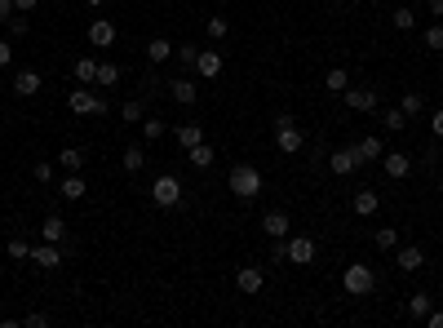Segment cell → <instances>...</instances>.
Wrapping results in <instances>:
<instances>
[{"label":"cell","instance_id":"cell-1","mask_svg":"<svg viewBox=\"0 0 443 328\" xmlns=\"http://www.w3.org/2000/svg\"><path fill=\"white\" fill-rule=\"evenodd\" d=\"M226 187H231L235 200H257V196H261V173H257V164H235L231 178H226Z\"/></svg>","mask_w":443,"mask_h":328},{"label":"cell","instance_id":"cell-2","mask_svg":"<svg viewBox=\"0 0 443 328\" xmlns=\"http://www.w3.org/2000/svg\"><path fill=\"white\" fill-rule=\"evenodd\" d=\"M341 288H346L351 297H368V293L377 288L373 266H368V262H351V266H346V275H341Z\"/></svg>","mask_w":443,"mask_h":328},{"label":"cell","instance_id":"cell-3","mask_svg":"<svg viewBox=\"0 0 443 328\" xmlns=\"http://www.w3.org/2000/svg\"><path fill=\"white\" fill-rule=\"evenodd\" d=\"M275 147H280L284 155H297L306 147V133L293 125V116H275Z\"/></svg>","mask_w":443,"mask_h":328},{"label":"cell","instance_id":"cell-4","mask_svg":"<svg viewBox=\"0 0 443 328\" xmlns=\"http://www.w3.org/2000/svg\"><path fill=\"white\" fill-rule=\"evenodd\" d=\"M151 204L155 209H177V204H182V182L173 173H160L151 182Z\"/></svg>","mask_w":443,"mask_h":328},{"label":"cell","instance_id":"cell-5","mask_svg":"<svg viewBox=\"0 0 443 328\" xmlns=\"http://www.w3.org/2000/svg\"><path fill=\"white\" fill-rule=\"evenodd\" d=\"M67 107H71V111H76V116H106V111H111V107H106V102H102V98H98V93H93V89H85V84L67 93Z\"/></svg>","mask_w":443,"mask_h":328},{"label":"cell","instance_id":"cell-6","mask_svg":"<svg viewBox=\"0 0 443 328\" xmlns=\"http://www.w3.org/2000/svg\"><path fill=\"white\" fill-rule=\"evenodd\" d=\"M261 231H266V240H289L293 235V217L284 209H271L266 217H261Z\"/></svg>","mask_w":443,"mask_h":328},{"label":"cell","instance_id":"cell-7","mask_svg":"<svg viewBox=\"0 0 443 328\" xmlns=\"http://www.w3.org/2000/svg\"><path fill=\"white\" fill-rule=\"evenodd\" d=\"M284 244H289V262L293 266H310V262H315V240H310V235H289Z\"/></svg>","mask_w":443,"mask_h":328},{"label":"cell","instance_id":"cell-8","mask_svg":"<svg viewBox=\"0 0 443 328\" xmlns=\"http://www.w3.org/2000/svg\"><path fill=\"white\" fill-rule=\"evenodd\" d=\"M355 169H359V155H355V147H337V151L328 155V173H332V178H351Z\"/></svg>","mask_w":443,"mask_h":328},{"label":"cell","instance_id":"cell-9","mask_svg":"<svg viewBox=\"0 0 443 328\" xmlns=\"http://www.w3.org/2000/svg\"><path fill=\"white\" fill-rule=\"evenodd\" d=\"M31 262H35V266H45V271H54V266H63V262H67V249L45 240V244H35V249H31Z\"/></svg>","mask_w":443,"mask_h":328},{"label":"cell","instance_id":"cell-10","mask_svg":"<svg viewBox=\"0 0 443 328\" xmlns=\"http://www.w3.org/2000/svg\"><path fill=\"white\" fill-rule=\"evenodd\" d=\"M261 284H266V271H261V266H239V275H235V288H239L244 297L261 293Z\"/></svg>","mask_w":443,"mask_h":328},{"label":"cell","instance_id":"cell-11","mask_svg":"<svg viewBox=\"0 0 443 328\" xmlns=\"http://www.w3.org/2000/svg\"><path fill=\"white\" fill-rule=\"evenodd\" d=\"M89 45L93 49H111L115 45V22L111 18H93L89 22Z\"/></svg>","mask_w":443,"mask_h":328},{"label":"cell","instance_id":"cell-12","mask_svg":"<svg viewBox=\"0 0 443 328\" xmlns=\"http://www.w3.org/2000/svg\"><path fill=\"white\" fill-rule=\"evenodd\" d=\"M381 169H386V178L403 182V178L412 173V155H403V151H386V155H381Z\"/></svg>","mask_w":443,"mask_h":328},{"label":"cell","instance_id":"cell-13","mask_svg":"<svg viewBox=\"0 0 443 328\" xmlns=\"http://www.w3.org/2000/svg\"><path fill=\"white\" fill-rule=\"evenodd\" d=\"M40 71H31V67H22L18 71V76H14V84H9V89H14L18 93V98H35V93H40Z\"/></svg>","mask_w":443,"mask_h":328},{"label":"cell","instance_id":"cell-14","mask_svg":"<svg viewBox=\"0 0 443 328\" xmlns=\"http://www.w3.org/2000/svg\"><path fill=\"white\" fill-rule=\"evenodd\" d=\"M341 98H346V107H351V111H364V116L377 111V89H346Z\"/></svg>","mask_w":443,"mask_h":328},{"label":"cell","instance_id":"cell-15","mask_svg":"<svg viewBox=\"0 0 443 328\" xmlns=\"http://www.w3.org/2000/svg\"><path fill=\"white\" fill-rule=\"evenodd\" d=\"M164 84H169V98H173L177 107H191V102L200 98V89H195V84H191L186 76H177V80H164Z\"/></svg>","mask_w":443,"mask_h":328},{"label":"cell","instance_id":"cell-16","mask_svg":"<svg viewBox=\"0 0 443 328\" xmlns=\"http://www.w3.org/2000/svg\"><path fill=\"white\" fill-rule=\"evenodd\" d=\"M355 155H359V164H368V160H381V155H386V147H381L377 133H364V138L355 142Z\"/></svg>","mask_w":443,"mask_h":328},{"label":"cell","instance_id":"cell-17","mask_svg":"<svg viewBox=\"0 0 443 328\" xmlns=\"http://www.w3.org/2000/svg\"><path fill=\"white\" fill-rule=\"evenodd\" d=\"M195 71H200L204 80H218V76H222V54H218V49H200Z\"/></svg>","mask_w":443,"mask_h":328},{"label":"cell","instance_id":"cell-18","mask_svg":"<svg viewBox=\"0 0 443 328\" xmlns=\"http://www.w3.org/2000/svg\"><path fill=\"white\" fill-rule=\"evenodd\" d=\"M351 209H355L359 217H373V213L381 209V196H377V191H368V187H364V191H355V196H351Z\"/></svg>","mask_w":443,"mask_h":328},{"label":"cell","instance_id":"cell-19","mask_svg":"<svg viewBox=\"0 0 443 328\" xmlns=\"http://www.w3.org/2000/svg\"><path fill=\"white\" fill-rule=\"evenodd\" d=\"M173 138H177V147H182V151H191V147H200V142H204V129L186 120V125H177V129H173Z\"/></svg>","mask_w":443,"mask_h":328},{"label":"cell","instance_id":"cell-20","mask_svg":"<svg viewBox=\"0 0 443 328\" xmlns=\"http://www.w3.org/2000/svg\"><path fill=\"white\" fill-rule=\"evenodd\" d=\"M58 196H63L67 204H80V200H85V178H80V173H67L63 187H58Z\"/></svg>","mask_w":443,"mask_h":328},{"label":"cell","instance_id":"cell-21","mask_svg":"<svg viewBox=\"0 0 443 328\" xmlns=\"http://www.w3.org/2000/svg\"><path fill=\"white\" fill-rule=\"evenodd\" d=\"M40 235L49 240V244H63V249H67V222H63V217H58V213H49V217H45Z\"/></svg>","mask_w":443,"mask_h":328},{"label":"cell","instance_id":"cell-22","mask_svg":"<svg viewBox=\"0 0 443 328\" xmlns=\"http://www.w3.org/2000/svg\"><path fill=\"white\" fill-rule=\"evenodd\" d=\"M173 49H177L173 40H164V36H151V45H147V58H151V63H169V58H173Z\"/></svg>","mask_w":443,"mask_h":328},{"label":"cell","instance_id":"cell-23","mask_svg":"<svg viewBox=\"0 0 443 328\" xmlns=\"http://www.w3.org/2000/svg\"><path fill=\"white\" fill-rule=\"evenodd\" d=\"M186 160L195 164V169H209L213 160H218V147H213V142H200V147H191V151H186Z\"/></svg>","mask_w":443,"mask_h":328},{"label":"cell","instance_id":"cell-24","mask_svg":"<svg viewBox=\"0 0 443 328\" xmlns=\"http://www.w3.org/2000/svg\"><path fill=\"white\" fill-rule=\"evenodd\" d=\"M426 266V253L417 249V244H403L399 249V271H421Z\"/></svg>","mask_w":443,"mask_h":328},{"label":"cell","instance_id":"cell-25","mask_svg":"<svg viewBox=\"0 0 443 328\" xmlns=\"http://www.w3.org/2000/svg\"><path fill=\"white\" fill-rule=\"evenodd\" d=\"M58 164H63L67 173H80V169H85V151H80V147H63V151H58Z\"/></svg>","mask_w":443,"mask_h":328},{"label":"cell","instance_id":"cell-26","mask_svg":"<svg viewBox=\"0 0 443 328\" xmlns=\"http://www.w3.org/2000/svg\"><path fill=\"white\" fill-rule=\"evenodd\" d=\"M430 306H435V297H430V293H412L408 297V315H412V320H426Z\"/></svg>","mask_w":443,"mask_h":328},{"label":"cell","instance_id":"cell-27","mask_svg":"<svg viewBox=\"0 0 443 328\" xmlns=\"http://www.w3.org/2000/svg\"><path fill=\"white\" fill-rule=\"evenodd\" d=\"M76 80H80V84H93V80H98V58H76Z\"/></svg>","mask_w":443,"mask_h":328},{"label":"cell","instance_id":"cell-28","mask_svg":"<svg viewBox=\"0 0 443 328\" xmlns=\"http://www.w3.org/2000/svg\"><path fill=\"white\" fill-rule=\"evenodd\" d=\"M142 116H147V102L142 98H129L124 107H120V120H129V125H142Z\"/></svg>","mask_w":443,"mask_h":328},{"label":"cell","instance_id":"cell-29","mask_svg":"<svg viewBox=\"0 0 443 328\" xmlns=\"http://www.w3.org/2000/svg\"><path fill=\"white\" fill-rule=\"evenodd\" d=\"M399 111H403V116H421V111H426V98H421L417 89H408V93L399 98Z\"/></svg>","mask_w":443,"mask_h":328},{"label":"cell","instance_id":"cell-30","mask_svg":"<svg viewBox=\"0 0 443 328\" xmlns=\"http://www.w3.org/2000/svg\"><path fill=\"white\" fill-rule=\"evenodd\" d=\"M324 84H328V93H346L351 89V76H346V67H332L324 76Z\"/></svg>","mask_w":443,"mask_h":328},{"label":"cell","instance_id":"cell-31","mask_svg":"<svg viewBox=\"0 0 443 328\" xmlns=\"http://www.w3.org/2000/svg\"><path fill=\"white\" fill-rule=\"evenodd\" d=\"M164 133H169V125H164V120H155V116H142V138H147V142L164 138Z\"/></svg>","mask_w":443,"mask_h":328},{"label":"cell","instance_id":"cell-32","mask_svg":"<svg viewBox=\"0 0 443 328\" xmlns=\"http://www.w3.org/2000/svg\"><path fill=\"white\" fill-rule=\"evenodd\" d=\"M204 31H209V40H226V31H231V22H226L222 14H213V18L204 22Z\"/></svg>","mask_w":443,"mask_h":328},{"label":"cell","instance_id":"cell-33","mask_svg":"<svg viewBox=\"0 0 443 328\" xmlns=\"http://www.w3.org/2000/svg\"><path fill=\"white\" fill-rule=\"evenodd\" d=\"M142 164H147V151H142V147H124V169H129V173H142Z\"/></svg>","mask_w":443,"mask_h":328},{"label":"cell","instance_id":"cell-34","mask_svg":"<svg viewBox=\"0 0 443 328\" xmlns=\"http://www.w3.org/2000/svg\"><path fill=\"white\" fill-rule=\"evenodd\" d=\"M373 240H377V249H399V226H381Z\"/></svg>","mask_w":443,"mask_h":328},{"label":"cell","instance_id":"cell-35","mask_svg":"<svg viewBox=\"0 0 443 328\" xmlns=\"http://www.w3.org/2000/svg\"><path fill=\"white\" fill-rule=\"evenodd\" d=\"M381 125H386L390 133H399L403 125H408V116H403V111H399V107H390V111H381Z\"/></svg>","mask_w":443,"mask_h":328},{"label":"cell","instance_id":"cell-36","mask_svg":"<svg viewBox=\"0 0 443 328\" xmlns=\"http://www.w3.org/2000/svg\"><path fill=\"white\" fill-rule=\"evenodd\" d=\"M390 22H394V27H399V31H412L417 27V14H412V9H394V14H390Z\"/></svg>","mask_w":443,"mask_h":328},{"label":"cell","instance_id":"cell-37","mask_svg":"<svg viewBox=\"0 0 443 328\" xmlns=\"http://www.w3.org/2000/svg\"><path fill=\"white\" fill-rule=\"evenodd\" d=\"M115 80H120V67H111V63H98V80H93V84H102V89H111Z\"/></svg>","mask_w":443,"mask_h":328},{"label":"cell","instance_id":"cell-38","mask_svg":"<svg viewBox=\"0 0 443 328\" xmlns=\"http://www.w3.org/2000/svg\"><path fill=\"white\" fill-rule=\"evenodd\" d=\"M426 49L443 54V27H439V22H430V27H426Z\"/></svg>","mask_w":443,"mask_h":328},{"label":"cell","instance_id":"cell-39","mask_svg":"<svg viewBox=\"0 0 443 328\" xmlns=\"http://www.w3.org/2000/svg\"><path fill=\"white\" fill-rule=\"evenodd\" d=\"M173 58H177V63H182V67H195L200 49H195V45H177V49H173Z\"/></svg>","mask_w":443,"mask_h":328},{"label":"cell","instance_id":"cell-40","mask_svg":"<svg viewBox=\"0 0 443 328\" xmlns=\"http://www.w3.org/2000/svg\"><path fill=\"white\" fill-rule=\"evenodd\" d=\"M9 258H14V262H27V258H31V244H27V240H9Z\"/></svg>","mask_w":443,"mask_h":328},{"label":"cell","instance_id":"cell-41","mask_svg":"<svg viewBox=\"0 0 443 328\" xmlns=\"http://www.w3.org/2000/svg\"><path fill=\"white\" fill-rule=\"evenodd\" d=\"M31 173H35V182H40V187H49V182H54V164H49V160H40V164L31 169Z\"/></svg>","mask_w":443,"mask_h":328},{"label":"cell","instance_id":"cell-42","mask_svg":"<svg viewBox=\"0 0 443 328\" xmlns=\"http://www.w3.org/2000/svg\"><path fill=\"white\" fill-rule=\"evenodd\" d=\"M27 31H31V22L22 18V14H14V18H9V36H27Z\"/></svg>","mask_w":443,"mask_h":328},{"label":"cell","instance_id":"cell-43","mask_svg":"<svg viewBox=\"0 0 443 328\" xmlns=\"http://www.w3.org/2000/svg\"><path fill=\"white\" fill-rule=\"evenodd\" d=\"M18 9H14V0H0V27H9V18H14Z\"/></svg>","mask_w":443,"mask_h":328},{"label":"cell","instance_id":"cell-44","mask_svg":"<svg viewBox=\"0 0 443 328\" xmlns=\"http://www.w3.org/2000/svg\"><path fill=\"white\" fill-rule=\"evenodd\" d=\"M22 324H27V328H45V324H49V315H45V311H31Z\"/></svg>","mask_w":443,"mask_h":328},{"label":"cell","instance_id":"cell-45","mask_svg":"<svg viewBox=\"0 0 443 328\" xmlns=\"http://www.w3.org/2000/svg\"><path fill=\"white\" fill-rule=\"evenodd\" d=\"M430 129H435V142H439V138H443V107L435 111V120H430Z\"/></svg>","mask_w":443,"mask_h":328},{"label":"cell","instance_id":"cell-46","mask_svg":"<svg viewBox=\"0 0 443 328\" xmlns=\"http://www.w3.org/2000/svg\"><path fill=\"white\" fill-rule=\"evenodd\" d=\"M426 324H430V328H443V311H435V306H430V315H426Z\"/></svg>","mask_w":443,"mask_h":328},{"label":"cell","instance_id":"cell-47","mask_svg":"<svg viewBox=\"0 0 443 328\" xmlns=\"http://www.w3.org/2000/svg\"><path fill=\"white\" fill-rule=\"evenodd\" d=\"M35 5H40V0H14V9H18V14H31Z\"/></svg>","mask_w":443,"mask_h":328},{"label":"cell","instance_id":"cell-48","mask_svg":"<svg viewBox=\"0 0 443 328\" xmlns=\"http://www.w3.org/2000/svg\"><path fill=\"white\" fill-rule=\"evenodd\" d=\"M9 58H14V49H9V40H0V67H9Z\"/></svg>","mask_w":443,"mask_h":328},{"label":"cell","instance_id":"cell-49","mask_svg":"<svg viewBox=\"0 0 443 328\" xmlns=\"http://www.w3.org/2000/svg\"><path fill=\"white\" fill-rule=\"evenodd\" d=\"M430 14H435V18H443V0H430Z\"/></svg>","mask_w":443,"mask_h":328},{"label":"cell","instance_id":"cell-50","mask_svg":"<svg viewBox=\"0 0 443 328\" xmlns=\"http://www.w3.org/2000/svg\"><path fill=\"white\" fill-rule=\"evenodd\" d=\"M85 5H89V9H102V5H106V0H85Z\"/></svg>","mask_w":443,"mask_h":328},{"label":"cell","instance_id":"cell-51","mask_svg":"<svg viewBox=\"0 0 443 328\" xmlns=\"http://www.w3.org/2000/svg\"><path fill=\"white\" fill-rule=\"evenodd\" d=\"M439 191H443V173H439Z\"/></svg>","mask_w":443,"mask_h":328},{"label":"cell","instance_id":"cell-52","mask_svg":"<svg viewBox=\"0 0 443 328\" xmlns=\"http://www.w3.org/2000/svg\"><path fill=\"white\" fill-rule=\"evenodd\" d=\"M0 98H5V84H0Z\"/></svg>","mask_w":443,"mask_h":328}]
</instances>
